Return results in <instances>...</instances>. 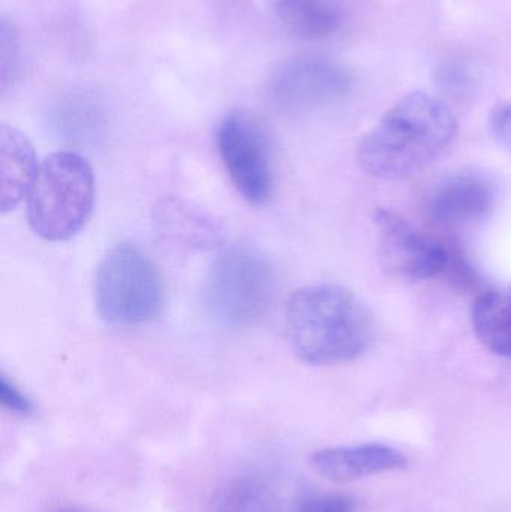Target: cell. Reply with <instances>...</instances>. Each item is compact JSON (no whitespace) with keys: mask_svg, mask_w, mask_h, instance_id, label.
I'll return each mask as SVG.
<instances>
[{"mask_svg":"<svg viewBox=\"0 0 511 512\" xmlns=\"http://www.w3.org/2000/svg\"><path fill=\"white\" fill-rule=\"evenodd\" d=\"M456 134L458 123L444 102L428 93H410L363 135L357 159L377 179H407L440 159Z\"/></svg>","mask_w":511,"mask_h":512,"instance_id":"6da1fadb","label":"cell"},{"mask_svg":"<svg viewBox=\"0 0 511 512\" xmlns=\"http://www.w3.org/2000/svg\"><path fill=\"white\" fill-rule=\"evenodd\" d=\"M288 342L314 366H336L365 354L374 339V319L350 289L333 283L297 289L285 310Z\"/></svg>","mask_w":511,"mask_h":512,"instance_id":"7a4b0ae2","label":"cell"},{"mask_svg":"<svg viewBox=\"0 0 511 512\" xmlns=\"http://www.w3.org/2000/svg\"><path fill=\"white\" fill-rule=\"evenodd\" d=\"M93 203L95 177L87 159L57 152L39 165L27 197V219L42 240L66 242L86 227Z\"/></svg>","mask_w":511,"mask_h":512,"instance_id":"3957f363","label":"cell"},{"mask_svg":"<svg viewBox=\"0 0 511 512\" xmlns=\"http://www.w3.org/2000/svg\"><path fill=\"white\" fill-rule=\"evenodd\" d=\"M93 291L99 316L117 327L149 324L164 309V279L155 262L131 243H119L102 258Z\"/></svg>","mask_w":511,"mask_h":512,"instance_id":"277c9868","label":"cell"},{"mask_svg":"<svg viewBox=\"0 0 511 512\" xmlns=\"http://www.w3.org/2000/svg\"><path fill=\"white\" fill-rule=\"evenodd\" d=\"M273 273L266 259L234 246L213 261L204 283V307L215 324L243 328L261 318L272 300Z\"/></svg>","mask_w":511,"mask_h":512,"instance_id":"5b68a950","label":"cell"},{"mask_svg":"<svg viewBox=\"0 0 511 512\" xmlns=\"http://www.w3.org/2000/svg\"><path fill=\"white\" fill-rule=\"evenodd\" d=\"M216 143L239 194L255 206L269 203L275 194V167L272 143L260 120L251 114H230L219 125Z\"/></svg>","mask_w":511,"mask_h":512,"instance_id":"8992f818","label":"cell"},{"mask_svg":"<svg viewBox=\"0 0 511 512\" xmlns=\"http://www.w3.org/2000/svg\"><path fill=\"white\" fill-rule=\"evenodd\" d=\"M351 77L341 65L324 57H297L281 63L270 75V101L287 113H308L341 101Z\"/></svg>","mask_w":511,"mask_h":512,"instance_id":"52a82bcc","label":"cell"},{"mask_svg":"<svg viewBox=\"0 0 511 512\" xmlns=\"http://www.w3.org/2000/svg\"><path fill=\"white\" fill-rule=\"evenodd\" d=\"M384 267L393 276L426 280L449 267V252L443 245L417 230L398 213L377 209L374 213Z\"/></svg>","mask_w":511,"mask_h":512,"instance_id":"ba28073f","label":"cell"},{"mask_svg":"<svg viewBox=\"0 0 511 512\" xmlns=\"http://www.w3.org/2000/svg\"><path fill=\"white\" fill-rule=\"evenodd\" d=\"M497 183L479 171L441 179L426 198V210L441 225H464L485 218L497 203Z\"/></svg>","mask_w":511,"mask_h":512,"instance_id":"9c48e42d","label":"cell"},{"mask_svg":"<svg viewBox=\"0 0 511 512\" xmlns=\"http://www.w3.org/2000/svg\"><path fill=\"white\" fill-rule=\"evenodd\" d=\"M408 459L398 448L384 444H362L353 447L326 448L309 457L315 474L332 483L347 484L374 475L402 471Z\"/></svg>","mask_w":511,"mask_h":512,"instance_id":"30bf717a","label":"cell"},{"mask_svg":"<svg viewBox=\"0 0 511 512\" xmlns=\"http://www.w3.org/2000/svg\"><path fill=\"white\" fill-rule=\"evenodd\" d=\"M159 234L174 245L188 249H210L222 240V228L201 207L183 198H165L155 207Z\"/></svg>","mask_w":511,"mask_h":512,"instance_id":"8fae6325","label":"cell"},{"mask_svg":"<svg viewBox=\"0 0 511 512\" xmlns=\"http://www.w3.org/2000/svg\"><path fill=\"white\" fill-rule=\"evenodd\" d=\"M35 150L12 126H0V209L14 210L29 195L38 174Z\"/></svg>","mask_w":511,"mask_h":512,"instance_id":"7c38bea8","label":"cell"},{"mask_svg":"<svg viewBox=\"0 0 511 512\" xmlns=\"http://www.w3.org/2000/svg\"><path fill=\"white\" fill-rule=\"evenodd\" d=\"M282 27L300 39H323L341 29L344 14L333 0H276Z\"/></svg>","mask_w":511,"mask_h":512,"instance_id":"4fadbf2b","label":"cell"},{"mask_svg":"<svg viewBox=\"0 0 511 512\" xmlns=\"http://www.w3.org/2000/svg\"><path fill=\"white\" fill-rule=\"evenodd\" d=\"M471 321L477 339L486 349L511 360V286L480 295Z\"/></svg>","mask_w":511,"mask_h":512,"instance_id":"5bb4252c","label":"cell"},{"mask_svg":"<svg viewBox=\"0 0 511 512\" xmlns=\"http://www.w3.org/2000/svg\"><path fill=\"white\" fill-rule=\"evenodd\" d=\"M212 512H282V508L278 495L266 480L257 475H243L219 490Z\"/></svg>","mask_w":511,"mask_h":512,"instance_id":"9a60e30c","label":"cell"},{"mask_svg":"<svg viewBox=\"0 0 511 512\" xmlns=\"http://www.w3.org/2000/svg\"><path fill=\"white\" fill-rule=\"evenodd\" d=\"M21 66L20 33L15 24L2 18L0 23V86L6 92L17 81Z\"/></svg>","mask_w":511,"mask_h":512,"instance_id":"2e32d148","label":"cell"},{"mask_svg":"<svg viewBox=\"0 0 511 512\" xmlns=\"http://www.w3.org/2000/svg\"><path fill=\"white\" fill-rule=\"evenodd\" d=\"M356 501L338 493L312 495L299 505L296 512H356Z\"/></svg>","mask_w":511,"mask_h":512,"instance_id":"e0dca14e","label":"cell"},{"mask_svg":"<svg viewBox=\"0 0 511 512\" xmlns=\"http://www.w3.org/2000/svg\"><path fill=\"white\" fill-rule=\"evenodd\" d=\"M0 402L12 414L29 415L33 411L32 400L14 382L9 381L5 373L0 375Z\"/></svg>","mask_w":511,"mask_h":512,"instance_id":"ac0fdd59","label":"cell"},{"mask_svg":"<svg viewBox=\"0 0 511 512\" xmlns=\"http://www.w3.org/2000/svg\"><path fill=\"white\" fill-rule=\"evenodd\" d=\"M489 128L495 140L511 150V102H504L492 110Z\"/></svg>","mask_w":511,"mask_h":512,"instance_id":"d6986e66","label":"cell"},{"mask_svg":"<svg viewBox=\"0 0 511 512\" xmlns=\"http://www.w3.org/2000/svg\"><path fill=\"white\" fill-rule=\"evenodd\" d=\"M56 512H86V511L80 510V508L68 507V508H60V510H57Z\"/></svg>","mask_w":511,"mask_h":512,"instance_id":"ffe728a7","label":"cell"}]
</instances>
